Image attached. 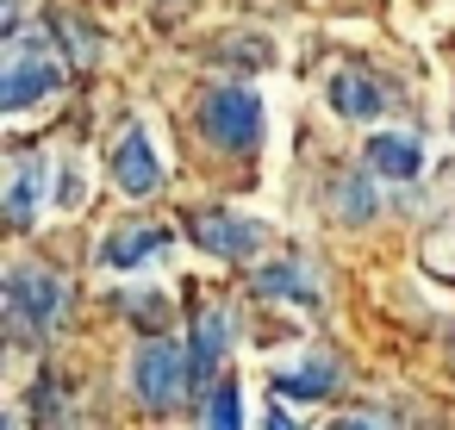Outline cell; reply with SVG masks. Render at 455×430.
Instances as JSON below:
<instances>
[{"mask_svg":"<svg viewBox=\"0 0 455 430\" xmlns=\"http://www.w3.org/2000/svg\"><path fill=\"white\" fill-rule=\"evenodd\" d=\"M0 306H7V330H13V337L44 343V337H57L63 318H69V287H63L51 268H38V262H13L7 281H0Z\"/></svg>","mask_w":455,"mask_h":430,"instance_id":"6da1fadb","label":"cell"},{"mask_svg":"<svg viewBox=\"0 0 455 430\" xmlns=\"http://www.w3.org/2000/svg\"><path fill=\"white\" fill-rule=\"evenodd\" d=\"M57 88H63L57 44H51V38L38 44V38H26V32H13L7 69H0V107H7V113H32V107H44Z\"/></svg>","mask_w":455,"mask_h":430,"instance_id":"7a4b0ae2","label":"cell"},{"mask_svg":"<svg viewBox=\"0 0 455 430\" xmlns=\"http://www.w3.org/2000/svg\"><path fill=\"white\" fill-rule=\"evenodd\" d=\"M200 138L231 150V156H250L262 144V94L256 88H206L200 94Z\"/></svg>","mask_w":455,"mask_h":430,"instance_id":"3957f363","label":"cell"},{"mask_svg":"<svg viewBox=\"0 0 455 430\" xmlns=\"http://www.w3.org/2000/svg\"><path fill=\"white\" fill-rule=\"evenodd\" d=\"M188 355L169 343V337H144L138 343V355H132V393H138V405H150V411H175L181 405V393H188Z\"/></svg>","mask_w":455,"mask_h":430,"instance_id":"277c9868","label":"cell"},{"mask_svg":"<svg viewBox=\"0 0 455 430\" xmlns=\"http://www.w3.org/2000/svg\"><path fill=\"white\" fill-rule=\"evenodd\" d=\"M188 237L200 243V256H219V262H250L256 250H262V225L256 219H243V212H225V206H206V212H194L188 219Z\"/></svg>","mask_w":455,"mask_h":430,"instance_id":"5b68a950","label":"cell"},{"mask_svg":"<svg viewBox=\"0 0 455 430\" xmlns=\"http://www.w3.org/2000/svg\"><path fill=\"white\" fill-rule=\"evenodd\" d=\"M113 181H119L132 200H150V194L163 187V156H156L150 125H125V138L113 144Z\"/></svg>","mask_w":455,"mask_h":430,"instance_id":"8992f818","label":"cell"},{"mask_svg":"<svg viewBox=\"0 0 455 430\" xmlns=\"http://www.w3.org/2000/svg\"><path fill=\"white\" fill-rule=\"evenodd\" d=\"M169 243H175L169 225H119V231L100 237L94 256H100V268H144V262L169 256Z\"/></svg>","mask_w":455,"mask_h":430,"instance_id":"52a82bcc","label":"cell"},{"mask_svg":"<svg viewBox=\"0 0 455 430\" xmlns=\"http://www.w3.org/2000/svg\"><path fill=\"white\" fill-rule=\"evenodd\" d=\"M231 337H237V318H231L225 306L200 312V324H194V337H188V368H194V380L219 374V362L231 355Z\"/></svg>","mask_w":455,"mask_h":430,"instance_id":"ba28073f","label":"cell"},{"mask_svg":"<svg viewBox=\"0 0 455 430\" xmlns=\"http://www.w3.org/2000/svg\"><path fill=\"white\" fill-rule=\"evenodd\" d=\"M331 113L337 119H380L387 113V88L368 69H337L331 76Z\"/></svg>","mask_w":455,"mask_h":430,"instance_id":"9c48e42d","label":"cell"},{"mask_svg":"<svg viewBox=\"0 0 455 430\" xmlns=\"http://www.w3.org/2000/svg\"><path fill=\"white\" fill-rule=\"evenodd\" d=\"M362 156L380 181H418V169H424V144L411 131H380V138H368Z\"/></svg>","mask_w":455,"mask_h":430,"instance_id":"30bf717a","label":"cell"},{"mask_svg":"<svg viewBox=\"0 0 455 430\" xmlns=\"http://www.w3.org/2000/svg\"><path fill=\"white\" fill-rule=\"evenodd\" d=\"M250 287L262 293V299H293V306H318V275L299 262V256H287V262H268V268H256L250 275Z\"/></svg>","mask_w":455,"mask_h":430,"instance_id":"8fae6325","label":"cell"},{"mask_svg":"<svg viewBox=\"0 0 455 430\" xmlns=\"http://www.w3.org/2000/svg\"><path fill=\"white\" fill-rule=\"evenodd\" d=\"M337 380H343V368H337L331 355H312V362L275 368V393H281V399H299V405H312V399H331V393H337Z\"/></svg>","mask_w":455,"mask_h":430,"instance_id":"7c38bea8","label":"cell"},{"mask_svg":"<svg viewBox=\"0 0 455 430\" xmlns=\"http://www.w3.org/2000/svg\"><path fill=\"white\" fill-rule=\"evenodd\" d=\"M38 206H51V163H20L7 181V225L26 231L38 219Z\"/></svg>","mask_w":455,"mask_h":430,"instance_id":"4fadbf2b","label":"cell"},{"mask_svg":"<svg viewBox=\"0 0 455 430\" xmlns=\"http://www.w3.org/2000/svg\"><path fill=\"white\" fill-rule=\"evenodd\" d=\"M82 194H88V181H82V163L69 156V163L51 175V206H57V212H76V206H82Z\"/></svg>","mask_w":455,"mask_h":430,"instance_id":"5bb4252c","label":"cell"},{"mask_svg":"<svg viewBox=\"0 0 455 430\" xmlns=\"http://www.w3.org/2000/svg\"><path fill=\"white\" fill-rule=\"evenodd\" d=\"M206 424H219V430H237V424H243V399H237L231 380H219V386L206 393Z\"/></svg>","mask_w":455,"mask_h":430,"instance_id":"9a60e30c","label":"cell"},{"mask_svg":"<svg viewBox=\"0 0 455 430\" xmlns=\"http://www.w3.org/2000/svg\"><path fill=\"white\" fill-rule=\"evenodd\" d=\"M337 219H343V225H368V219H374V194H368L362 181H343V187H337Z\"/></svg>","mask_w":455,"mask_h":430,"instance_id":"2e32d148","label":"cell"}]
</instances>
